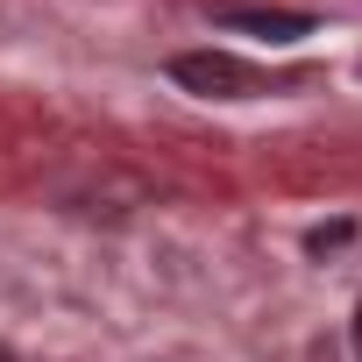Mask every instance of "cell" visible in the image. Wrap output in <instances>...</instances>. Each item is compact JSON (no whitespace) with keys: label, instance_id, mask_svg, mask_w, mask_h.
<instances>
[{"label":"cell","instance_id":"4","mask_svg":"<svg viewBox=\"0 0 362 362\" xmlns=\"http://www.w3.org/2000/svg\"><path fill=\"white\" fill-rule=\"evenodd\" d=\"M355 355H362V298H355Z\"/></svg>","mask_w":362,"mask_h":362},{"label":"cell","instance_id":"3","mask_svg":"<svg viewBox=\"0 0 362 362\" xmlns=\"http://www.w3.org/2000/svg\"><path fill=\"white\" fill-rule=\"evenodd\" d=\"M348 235H355V228H348V221H334V228H313V235H305V249H313V256H327V249H341Z\"/></svg>","mask_w":362,"mask_h":362},{"label":"cell","instance_id":"1","mask_svg":"<svg viewBox=\"0 0 362 362\" xmlns=\"http://www.w3.org/2000/svg\"><path fill=\"white\" fill-rule=\"evenodd\" d=\"M170 78L185 86V93H199V100H249L263 78L242 64V57H228V50H185V57H170Z\"/></svg>","mask_w":362,"mask_h":362},{"label":"cell","instance_id":"2","mask_svg":"<svg viewBox=\"0 0 362 362\" xmlns=\"http://www.w3.org/2000/svg\"><path fill=\"white\" fill-rule=\"evenodd\" d=\"M221 22H228V29H249V36H270V43L313 36V15H291V8H228Z\"/></svg>","mask_w":362,"mask_h":362},{"label":"cell","instance_id":"5","mask_svg":"<svg viewBox=\"0 0 362 362\" xmlns=\"http://www.w3.org/2000/svg\"><path fill=\"white\" fill-rule=\"evenodd\" d=\"M0 362H15V348H8V341H0Z\"/></svg>","mask_w":362,"mask_h":362}]
</instances>
